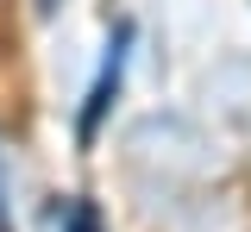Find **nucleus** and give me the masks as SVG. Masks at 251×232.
Segmentation results:
<instances>
[{
	"mask_svg": "<svg viewBox=\"0 0 251 232\" xmlns=\"http://www.w3.org/2000/svg\"><path fill=\"white\" fill-rule=\"evenodd\" d=\"M126 44H132V25H120V32H113V44H107V63H100V75H94V94H88V107H82V126H75V138H82V144L100 132V119H107V107H113L120 63H126Z\"/></svg>",
	"mask_w": 251,
	"mask_h": 232,
	"instance_id": "f257e3e1",
	"label": "nucleus"
},
{
	"mask_svg": "<svg viewBox=\"0 0 251 232\" xmlns=\"http://www.w3.org/2000/svg\"><path fill=\"white\" fill-rule=\"evenodd\" d=\"M69 232H107L100 207H94V201H75V213H69Z\"/></svg>",
	"mask_w": 251,
	"mask_h": 232,
	"instance_id": "f03ea898",
	"label": "nucleus"
},
{
	"mask_svg": "<svg viewBox=\"0 0 251 232\" xmlns=\"http://www.w3.org/2000/svg\"><path fill=\"white\" fill-rule=\"evenodd\" d=\"M0 232H13V220H6V207H0Z\"/></svg>",
	"mask_w": 251,
	"mask_h": 232,
	"instance_id": "7ed1b4c3",
	"label": "nucleus"
}]
</instances>
